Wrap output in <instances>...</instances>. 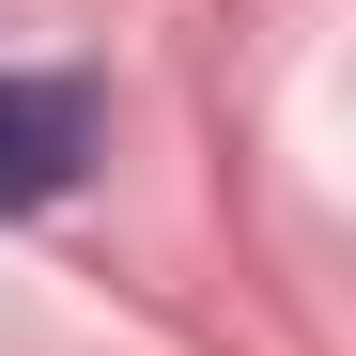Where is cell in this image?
I'll use <instances>...</instances> for the list:
<instances>
[{"label":"cell","mask_w":356,"mask_h":356,"mask_svg":"<svg viewBox=\"0 0 356 356\" xmlns=\"http://www.w3.org/2000/svg\"><path fill=\"white\" fill-rule=\"evenodd\" d=\"M93 170V78H0V217H47Z\"/></svg>","instance_id":"6da1fadb"}]
</instances>
